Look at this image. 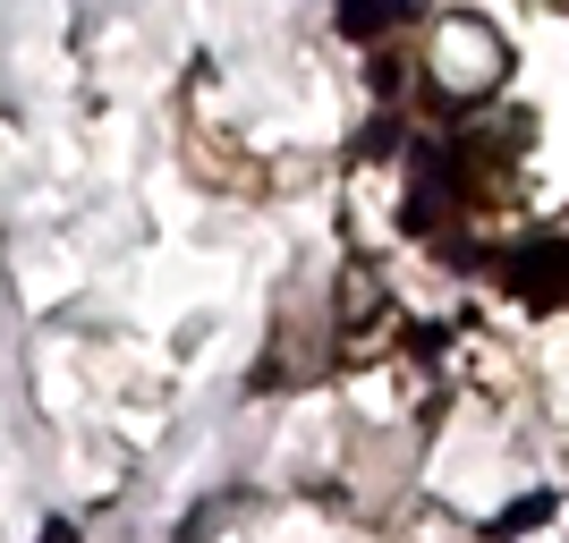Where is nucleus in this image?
Instances as JSON below:
<instances>
[{"instance_id": "nucleus-1", "label": "nucleus", "mask_w": 569, "mask_h": 543, "mask_svg": "<svg viewBox=\"0 0 569 543\" xmlns=\"http://www.w3.org/2000/svg\"><path fill=\"white\" fill-rule=\"evenodd\" d=\"M552 519V493H527V501H510L493 519V543H510V535H527V526H545Z\"/></svg>"}, {"instance_id": "nucleus-2", "label": "nucleus", "mask_w": 569, "mask_h": 543, "mask_svg": "<svg viewBox=\"0 0 569 543\" xmlns=\"http://www.w3.org/2000/svg\"><path fill=\"white\" fill-rule=\"evenodd\" d=\"M400 18V9H340V26H349V34H375V26H391Z\"/></svg>"}, {"instance_id": "nucleus-3", "label": "nucleus", "mask_w": 569, "mask_h": 543, "mask_svg": "<svg viewBox=\"0 0 569 543\" xmlns=\"http://www.w3.org/2000/svg\"><path fill=\"white\" fill-rule=\"evenodd\" d=\"M43 543H77V535H69V526H51V535H43Z\"/></svg>"}]
</instances>
